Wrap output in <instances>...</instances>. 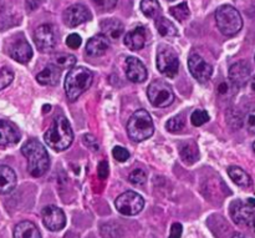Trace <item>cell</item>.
Returning <instances> with one entry per match:
<instances>
[{"mask_svg":"<svg viewBox=\"0 0 255 238\" xmlns=\"http://www.w3.org/2000/svg\"><path fill=\"white\" fill-rule=\"evenodd\" d=\"M44 140L47 146L55 151H64L69 149L74 141V131L69 120L64 115L55 117L51 126L45 132Z\"/></svg>","mask_w":255,"mask_h":238,"instance_id":"6da1fadb","label":"cell"},{"mask_svg":"<svg viewBox=\"0 0 255 238\" xmlns=\"http://www.w3.org/2000/svg\"><path fill=\"white\" fill-rule=\"evenodd\" d=\"M21 154L27 159V171L32 177H41L46 174L50 159L41 142L35 139L29 140L22 145Z\"/></svg>","mask_w":255,"mask_h":238,"instance_id":"7a4b0ae2","label":"cell"},{"mask_svg":"<svg viewBox=\"0 0 255 238\" xmlns=\"http://www.w3.org/2000/svg\"><path fill=\"white\" fill-rule=\"evenodd\" d=\"M94 81V74L91 70L84 66H76L70 69L65 79V94L70 101H76Z\"/></svg>","mask_w":255,"mask_h":238,"instance_id":"3957f363","label":"cell"},{"mask_svg":"<svg viewBox=\"0 0 255 238\" xmlns=\"http://www.w3.org/2000/svg\"><path fill=\"white\" fill-rule=\"evenodd\" d=\"M154 132V125L152 117L146 110H137L129 117L127 124V134L131 140L136 142H142L149 139Z\"/></svg>","mask_w":255,"mask_h":238,"instance_id":"277c9868","label":"cell"},{"mask_svg":"<svg viewBox=\"0 0 255 238\" xmlns=\"http://www.w3.org/2000/svg\"><path fill=\"white\" fill-rule=\"evenodd\" d=\"M216 21L219 31L226 36H234L243 27V19L236 7L223 5L216 11Z\"/></svg>","mask_w":255,"mask_h":238,"instance_id":"5b68a950","label":"cell"},{"mask_svg":"<svg viewBox=\"0 0 255 238\" xmlns=\"http://www.w3.org/2000/svg\"><path fill=\"white\" fill-rule=\"evenodd\" d=\"M147 96L154 107H168L174 101L173 90L162 80H154L149 84Z\"/></svg>","mask_w":255,"mask_h":238,"instance_id":"8992f818","label":"cell"},{"mask_svg":"<svg viewBox=\"0 0 255 238\" xmlns=\"http://www.w3.org/2000/svg\"><path fill=\"white\" fill-rule=\"evenodd\" d=\"M117 211L124 216H136L143 210L144 200L141 195L133 191H127L120 195L115 201Z\"/></svg>","mask_w":255,"mask_h":238,"instance_id":"52a82bcc","label":"cell"},{"mask_svg":"<svg viewBox=\"0 0 255 238\" xmlns=\"http://www.w3.org/2000/svg\"><path fill=\"white\" fill-rule=\"evenodd\" d=\"M157 69L162 75L173 79L178 74L179 59L177 52L168 46L161 47L157 52Z\"/></svg>","mask_w":255,"mask_h":238,"instance_id":"ba28073f","label":"cell"},{"mask_svg":"<svg viewBox=\"0 0 255 238\" xmlns=\"http://www.w3.org/2000/svg\"><path fill=\"white\" fill-rule=\"evenodd\" d=\"M231 216L234 222L249 227L255 231V209L242 201H236L231 206Z\"/></svg>","mask_w":255,"mask_h":238,"instance_id":"9c48e42d","label":"cell"},{"mask_svg":"<svg viewBox=\"0 0 255 238\" xmlns=\"http://www.w3.org/2000/svg\"><path fill=\"white\" fill-rule=\"evenodd\" d=\"M34 41L41 52H50L56 46V31L50 24H44L35 30Z\"/></svg>","mask_w":255,"mask_h":238,"instance_id":"30bf717a","label":"cell"},{"mask_svg":"<svg viewBox=\"0 0 255 238\" xmlns=\"http://www.w3.org/2000/svg\"><path fill=\"white\" fill-rule=\"evenodd\" d=\"M42 222L47 230L52 232H59L66 226V216L64 211L56 206H46L42 210Z\"/></svg>","mask_w":255,"mask_h":238,"instance_id":"8fae6325","label":"cell"},{"mask_svg":"<svg viewBox=\"0 0 255 238\" xmlns=\"http://www.w3.org/2000/svg\"><path fill=\"white\" fill-rule=\"evenodd\" d=\"M188 69L191 71L192 76L199 82H207L211 80L212 75H213V67L211 64L206 61L202 56L199 55L193 54L189 56L188 59Z\"/></svg>","mask_w":255,"mask_h":238,"instance_id":"7c38bea8","label":"cell"},{"mask_svg":"<svg viewBox=\"0 0 255 238\" xmlns=\"http://www.w3.org/2000/svg\"><path fill=\"white\" fill-rule=\"evenodd\" d=\"M91 19L89 9L82 4H75L67 7L64 12V22L69 27H76Z\"/></svg>","mask_w":255,"mask_h":238,"instance_id":"4fadbf2b","label":"cell"},{"mask_svg":"<svg viewBox=\"0 0 255 238\" xmlns=\"http://www.w3.org/2000/svg\"><path fill=\"white\" fill-rule=\"evenodd\" d=\"M125 69H126L127 79L134 84H141L147 80V69L141 60L137 57L129 56L125 62Z\"/></svg>","mask_w":255,"mask_h":238,"instance_id":"5bb4252c","label":"cell"},{"mask_svg":"<svg viewBox=\"0 0 255 238\" xmlns=\"http://www.w3.org/2000/svg\"><path fill=\"white\" fill-rule=\"evenodd\" d=\"M251 77V66L246 61L236 62L229 69V80L236 87L244 86Z\"/></svg>","mask_w":255,"mask_h":238,"instance_id":"9a60e30c","label":"cell"},{"mask_svg":"<svg viewBox=\"0 0 255 238\" xmlns=\"http://www.w3.org/2000/svg\"><path fill=\"white\" fill-rule=\"evenodd\" d=\"M20 140V131L12 122L0 120V146H12Z\"/></svg>","mask_w":255,"mask_h":238,"instance_id":"2e32d148","label":"cell"},{"mask_svg":"<svg viewBox=\"0 0 255 238\" xmlns=\"http://www.w3.org/2000/svg\"><path fill=\"white\" fill-rule=\"evenodd\" d=\"M9 55L20 64H26L32 57V49L26 40H17L10 46Z\"/></svg>","mask_w":255,"mask_h":238,"instance_id":"e0dca14e","label":"cell"},{"mask_svg":"<svg viewBox=\"0 0 255 238\" xmlns=\"http://www.w3.org/2000/svg\"><path fill=\"white\" fill-rule=\"evenodd\" d=\"M110 47V40L105 35L100 34L96 36H92L87 41L86 54L91 57H99L106 54Z\"/></svg>","mask_w":255,"mask_h":238,"instance_id":"ac0fdd59","label":"cell"},{"mask_svg":"<svg viewBox=\"0 0 255 238\" xmlns=\"http://www.w3.org/2000/svg\"><path fill=\"white\" fill-rule=\"evenodd\" d=\"M146 30L143 26H137L133 30L128 31L125 36V45L128 47L129 50H141L142 47L146 45Z\"/></svg>","mask_w":255,"mask_h":238,"instance_id":"d6986e66","label":"cell"},{"mask_svg":"<svg viewBox=\"0 0 255 238\" xmlns=\"http://www.w3.org/2000/svg\"><path fill=\"white\" fill-rule=\"evenodd\" d=\"M101 26V34L105 35L109 40L116 41L124 34L125 27L120 20L117 19H106L100 24Z\"/></svg>","mask_w":255,"mask_h":238,"instance_id":"ffe728a7","label":"cell"},{"mask_svg":"<svg viewBox=\"0 0 255 238\" xmlns=\"http://www.w3.org/2000/svg\"><path fill=\"white\" fill-rule=\"evenodd\" d=\"M16 186V175L14 170L5 165H0V195H7Z\"/></svg>","mask_w":255,"mask_h":238,"instance_id":"44dd1931","label":"cell"},{"mask_svg":"<svg viewBox=\"0 0 255 238\" xmlns=\"http://www.w3.org/2000/svg\"><path fill=\"white\" fill-rule=\"evenodd\" d=\"M61 76V69L55 64H49L42 71L37 74L36 80L44 86H55Z\"/></svg>","mask_w":255,"mask_h":238,"instance_id":"7402d4cb","label":"cell"},{"mask_svg":"<svg viewBox=\"0 0 255 238\" xmlns=\"http://www.w3.org/2000/svg\"><path fill=\"white\" fill-rule=\"evenodd\" d=\"M179 155H181V159L183 160L186 164L192 165L198 160L199 157V151L198 146H197L196 142L193 140H187L179 144Z\"/></svg>","mask_w":255,"mask_h":238,"instance_id":"603a6c76","label":"cell"},{"mask_svg":"<svg viewBox=\"0 0 255 238\" xmlns=\"http://www.w3.org/2000/svg\"><path fill=\"white\" fill-rule=\"evenodd\" d=\"M14 238H41V235L32 222L22 221L15 226Z\"/></svg>","mask_w":255,"mask_h":238,"instance_id":"cb8c5ba5","label":"cell"},{"mask_svg":"<svg viewBox=\"0 0 255 238\" xmlns=\"http://www.w3.org/2000/svg\"><path fill=\"white\" fill-rule=\"evenodd\" d=\"M228 176L231 177L232 181L241 187H249L252 185V179L243 169L238 166H231L227 170Z\"/></svg>","mask_w":255,"mask_h":238,"instance_id":"d4e9b609","label":"cell"},{"mask_svg":"<svg viewBox=\"0 0 255 238\" xmlns=\"http://www.w3.org/2000/svg\"><path fill=\"white\" fill-rule=\"evenodd\" d=\"M156 27H157V30H158L159 34L164 37L177 36V34H178V30H177L176 25H174L171 20L166 19V17H163V16L157 17Z\"/></svg>","mask_w":255,"mask_h":238,"instance_id":"484cf974","label":"cell"},{"mask_svg":"<svg viewBox=\"0 0 255 238\" xmlns=\"http://www.w3.org/2000/svg\"><path fill=\"white\" fill-rule=\"evenodd\" d=\"M139 6L144 16L147 17H157L161 12V5L158 0H142Z\"/></svg>","mask_w":255,"mask_h":238,"instance_id":"4316f807","label":"cell"},{"mask_svg":"<svg viewBox=\"0 0 255 238\" xmlns=\"http://www.w3.org/2000/svg\"><path fill=\"white\" fill-rule=\"evenodd\" d=\"M76 64V57L70 54H60L55 56V65L59 66L61 70L72 69Z\"/></svg>","mask_w":255,"mask_h":238,"instance_id":"83f0119b","label":"cell"},{"mask_svg":"<svg viewBox=\"0 0 255 238\" xmlns=\"http://www.w3.org/2000/svg\"><path fill=\"white\" fill-rule=\"evenodd\" d=\"M169 11H171L172 16H173L174 19L178 20V21H184V20L188 19L189 16V7L188 5H187V2H181V4L171 7Z\"/></svg>","mask_w":255,"mask_h":238,"instance_id":"f1b7e54d","label":"cell"},{"mask_svg":"<svg viewBox=\"0 0 255 238\" xmlns=\"http://www.w3.org/2000/svg\"><path fill=\"white\" fill-rule=\"evenodd\" d=\"M184 125H186V121H184L183 115H177V116L172 117L167 121L166 129L168 130L169 132H179L181 130H183Z\"/></svg>","mask_w":255,"mask_h":238,"instance_id":"f546056e","label":"cell"},{"mask_svg":"<svg viewBox=\"0 0 255 238\" xmlns=\"http://www.w3.org/2000/svg\"><path fill=\"white\" fill-rule=\"evenodd\" d=\"M209 121V115L206 110H196L191 115V122L193 126H202Z\"/></svg>","mask_w":255,"mask_h":238,"instance_id":"4dcf8cb0","label":"cell"},{"mask_svg":"<svg viewBox=\"0 0 255 238\" xmlns=\"http://www.w3.org/2000/svg\"><path fill=\"white\" fill-rule=\"evenodd\" d=\"M129 182L134 186H142V185L146 184L147 181V174L141 169H136L129 174L128 176Z\"/></svg>","mask_w":255,"mask_h":238,"instance_id":"1f68e13d","label":"cell"},{"mask_svg":"<svg viewBox=\"0 0 255 238\" xmlns=\"http://www.w3.org/2000/svg\"><path fill=\"white\" fill-rule=\"evenodd\" d=\"M14 80V72L7 67H2L0 69V90L5 89L9 86Z\"/></svg>","mask_w":255,"mask_h":238,"instance_id":"d6a6232c","label":"cell"},{"mask_svg":"<svg viewBox=\"0 0 255 238\" xmlns=\"http://www.w3.org/2000/svg\"><path fill=\"white\" fill-rule=\"evenodd\" d=\"M243 121L247 130H248L251 134L255 135V106L248 110V112H247L246 116H244Z\"/></svg>","mask_w":255,"mask_h":238,"instance_id":"836d02e7","label":"cell"},{"mask_svg":"<svg viewBox=\"0 0 255 238\" xmlns=\"http://www.w3.org/2000/svg\"><path fill=\"white\" fill-rule=\"evenodd\" d=\"M92 4L100 10V11H110L114 9L117 4V0H91Z\"/></svg>","mask_w":255,"mask_h":238,"instance_id":"e575fe53","label":"cell"},{"mask_svg":"<svg viewBox=\"0 0 255 238\" xmlns=\"http://www.w3.org/2000/svg\"><path fill=\"white\" fill-rule=\"evenodd\" d=\"M112 156L115 157V160H117L119 162H126L129 159V152L127 151L125 147L122 146H116L112 150Z\"/></svg>","mask_w":255,"mask_h":238,"instance_id":"d590c367","label":"cell"},{"mask_svg":"<svg viewBox=\"0 0 255 238\" xmlns=\"http://www.w3.org/2000/svg\"><path fill=\"white\" fill-rule=\"evenodd\" d=\"M110 174V167H109V162L106 160H102L100 161L99 166H97V175H99L100 180H106L109 177Z\"/></svg>","mask_w":255,"mask_h":238,"instance_id":"8d00e7d4","label":"cell"},{"mask_svg":"<svg viewBox=\"0 0 255 238\" xmlns=\"http://www.w3.org/2000/svg\"><path fill=\"white\" fill-rule=\"evenodd\" d=\"M82 40L77 34H71L66 37V45L70 49H79Z\"/></svg>","mask_w":255,"mask_h":238,"instance_id":"74e56055","label":"cell"},{"mask_svg":"<svg viewBox=\"0 0 255 238\" xmlns=\"http://www.w3.org/2000/svg\"><path fill=\"white\" fill-rule=\"evenodd\" d=\"M84 144L86 145L87 147H90L92 151H99V150H100L99 142H97V140L95 139V136H92V135H89V134L85 135V136H84Z\"/></svg>","mask_w":255,"mask_h":238,"instance_id":"f35d334b","label":"cell"},{"mask_svg":"<svg viewBox=\"0 0 255 238\" xmlns=\"http://www.w3.org/2000/svg\"><path fill=\"white\" fill-rule=\"evenodd\" d=\"M182 232H183V227L181 224L176 222V224L172 225L171 227V234H169L168 238H181Z\"/></svg>","mask_w":255,"mask_h":238,"instance_id":"ab89813d","label":"cell"},{"mask_svg":"<svg viewBox=\"0 0 255 238\" xmlns=\"http://www.w3.org/2000/svg\"><path fill=\"white\" fill-rule=\"evenodd\" d=\"M40 5V0H26V9L29 11H34Z\"/></svg>","mask_w":255,"mask_h":238,"instance_id":"60d3db41","label":"cell"},{"mask_svg":"<svg viewBox=\"0 0 255 238\" xmlns=\"http://www.w3.org/2000/svg\"><path fill=\"white\" fill-rule=\"evenodd\" d=\"M228 89H229V85L227 84V82H222L217 90H218L219 95H227L228 94Z\"/></svg>","mask_w":255,"mask_h":238,"instance_id":"b9f144b4","label":"cell"},{"mask_svg":"<svg viewBox=\"0 0 255 238\" xmlns=\"http://www.w3.org/2000/svg\"><path fill=\"white\" fill-rule=\"evenodd\" d=\"M247 204H248L249 206L254 207L255 209V199H248V202H247Z\"/></svg>","mask_w":255,"mask_h":238,"instance_id":"7bdbcfd3","label":"cell"},{"mask_svg":"<svg viewBox=\"0 0 255 238\" xmlns=\"http://www.w3.org/2000/svg\"><path fill=\"white\" fill-rule=\"evenodd\" d=\"M251 86H252V90L255 92V76L252 79V82H251Z\"/></svg>","mask_w":255,"mask_h":238,"instance_id":"ee69618b","label":"cell"},{"mask_svg":"<svg viewBox=\"0 0 255 238\" xmlns=\"http://www.w3.org/2000/svg\"><path fill=\"white\" fill-rule=\"evenodd\" d=\"M232 238H247V237H244L243 235H234V236Z\"/></svg>","mask_w":255,"mask_h":238,"instance_id":"f6af8a7d","label":"cell"},{"mask_svg":"<svg viewBox=\"0 0 255 238\" xmlns=\"http://www.w3.org/2000/svg\"><path fill=\"white\" fill-rule=\"evenodd\" d=\"M253 149H254V151H255V141H254V144H253Z\"/></svg>","mask_w":255,"mask_h":238,"instance_id":"bcb514c9","label":"cell"},{"mask_svg":"<svg viewBox=\"0 0 255 238\" xmlns=\"http://www.w3.org/2000/svg\"><path fill=\"white\" fill-rule=\"evenodd\" d=\"M168 1H174V0H168Z\"/></svg>","mask_w":255,"mask_h":238,"instance_id":"7dc6e473","label":"cell"}]
</instances>
